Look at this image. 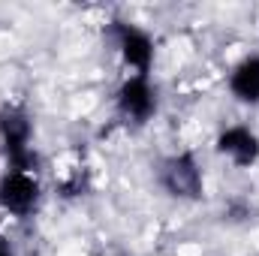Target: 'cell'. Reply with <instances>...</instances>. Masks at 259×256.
Listing matches in <instances>:
<instances>
[{"label":"cell","instance_id":"52a82bcc","mask_svg":"<svg viewBox=\"0 0 259 256\" xmlns=\"http://www.w3.org/2000/svg\"><path fill=\"white\" fill-rule=\"evenodd\" d=\"M229 91L238 103L256 106L259 103V55L244 58L229 75Z\"/></svg>","mask_w":259,"mask_h":256},{"label":"cell","instance_id":"3957f363","mask_svg":"<svg viewBox=\"0 0 259 256\" xmlns=\"http://www.w3.org/2000/svg\"><path fill=\"white\" fill-rule=\"evenodd\" d=\"M39 202V181L30 172H6L0 178V208L12 217H27Z\"/></svg>","mask_w":259,"mask_h":256},{"label":"cell","instance_id":"8992f818","mask_svg":"<svg viewBox=\"0 0 259 256\" xmlns=\"http://www.w3.org/2000/svg\"><path fill=\"white\" fill-rule=\"evenodd\" d=\"M217 154L232 160L238 169H250L259 160V136L250 127H226L217 136Z\"/></svg>","mask_w":259,"mask_h":256},{"label":"cell","instance_id":"6da1fadb","mask_svg":"<svg viewBox=\"0 0 259 256\" xmlns=\"http://www.w3.org/2000/svg\"><path fill=\"white\" fill-rule=\"evenodd\" d=\"M33 139V121L24 106H3L0 109V142L9 160L12 172H36V151L30 145Z\"/></svg>","mask_w":259,"mask_h":256},{"label":"cell","instance_id":"277c9868","mask_svg":"<svg viewBox=\"0 0 259 256\" xmlns=\"http://www.w3.org/2000/svg\"><path fill=\"white\" fill-rule=\"evenodd\" d=\"M118 112L133 124L151 121V115L157 112V91L148 75H130L118 88Z\"/></svg>","mask_w":259,"mask_h":256},{"label":"cell","instance_id":"5b68a950","mask_svg":"<svg viewBox=\"0 0 259 256\" xmlns=\"http://www.w3.org/2000/svg\"><path fill=\"white\" fill-rule=\"evenodd\" d=\"M112 33L118 39V49H121L124 64L133 66L136 75H148V69L154 64V42H151V36L142 27L127 24V21H115Z\"/></svg>","mask_w":259,"mask_h":256},{"label":"cell","instance_id":"7a4b0ae2","mask_svg":"<svg viewBox=\"0 0 259 256\" xmlns=\"http://www.w3.org/2000/svg\"><path fill=\"white\" fill-rule=\"evenodd\" d=\"M160 184L175 199H199L205 193V178L193 154H175L160 166Z\"/></svg>","mask_w":259,"mask_h":256},{"label":"cell","instance_id":"ba28073f","mask_svg":"<svg viewBox=\"0 0 259 256\" xmlns=\"http://www.w3.org/2000/svg\"><path fill=\"white\" fill-rule=\"evenodd\" d=\"M0 256H12V244L6 235H0Z\"/></svg>","mask_w":259,"mask_h":256}]
</instances>
